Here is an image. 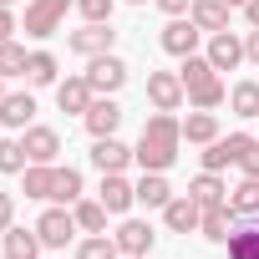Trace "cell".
I'll use <instances>...</instances> for the list:
<instances>
[{"instance_id": "cell-37", "label": "cell", "mask_w": 259, "mask_h": 259, "mask_svg": "<svg viewBox=\"0 0 259 259\" xmlns=\"http://www.w3.org/2000/svg\"><path fill=\"white\" fill-rule=\"evenodd\" d=\"M239 168H244V178H259V143H254V148L239 158Z\"/></svg>"}, {"instance_id": "cell-5", "label": "cell", "mask_w": 259, "mask_h": 259, "mask_svg": "<svg viewBox=\"0 0 259 259\" xmlns=\"http://www.w3.org/2000/svg\"><path fill=\"white\" fill-rule=\"evenodd\" d=\"M112 36H117V31H107V21H87L81 31H71V36H66V46H71L76 56H87V61H92V56H107V51H112Z\"/></svg>"}, {"instance_id": "cell-46", "label": "cell", "mask_w": 259, "mask_h": 259, "mask_svg": "<svg viewBox=\"0 0 259 259\" xmlns=\"http://www.w3.org/2000/svg\"><path fill=\"white\" fill-rule=\"evenodd\" d=\"M0 97H6V92H0Z\"/></svg>"}, {"instance_id": "cell-11", "label": "cell", "mask_w": 259, "mask_h": 259, "mask_svg": "<svg viewBox=\"0 0 259 259\" xmlns=\"http://www.w3.org/2000/svg\"><path fill=\"white\" fill-rule=\"evenodd\" d=\"M81 122H87V133H92V138H117V122H122V107H117L112 97H97V102L87 107V117H81Z\"/></svg>"}, {"instance_id": "cell-40", "label": "cell", "mask_w": 259, "mask_h": 259, "mask_svg": "<svg viewBox=\"0 0 259 259\" xmlns=\"http://www.w3.org/2000/svg\"><path fill=\"white\" fill-rule=\"evenodd\" d=\"M158 6H163L168 16H188V6H193V0H158Z\"/></svg>"}, {"instance_id": "cell-25", "label": "cell", "mask_w": 259, "mask_h": 259, "mask_svg": "<svg viewBox=\"0 0 259 259\" xmlns=\"http://www.w3.org/2000/svg\"><path fill=\"white\" fill-rule=\"evenodd\" d=\"M71 213H76V229H87V234H102L107 229V203L102 198H76Z\"/></svg>"}, {"instance_id": "cell-4", "label": "cell", "mask_w": 259, "mask_h": 259, "mask_svg": "<svg viewBox=\"0 0 259 259\" xmlns=\"http://www.w3.org/2000/svg\"><path fill=\"white\" fill-rule=\"evenodd\" d=\"M66 6H71V0H31V6H26V36L46 41V36L66 21Z\"/></svg>"}, {"instance_id": "cell-43", "label": "cell", "mask_w": 259, "mask_h": 259, "mask_svg": "<svg viewBox=\"0 0 259 259\" xmlns=\"http://www.w3.org/2000/svg\"><path fill=\"white\" fill-rule=\"evenodd\" d=\"M127 6H148V0H127Z\"/></svg>"}, {"instance_id": "cell-7", "label": "cell", "mask_w": 259, "mask_h": 259, "mask_svg": "<svg viewBox=\"0 0 259 259\" xmlns=\"http://www.w3.org/2000/svg\"><path fill=\"white\" fill-rule=\"evenodd\" d=\"M249 148H254V138H249V133H229V138H213V143H208V153H203V168H208V173H219V168L239 163Z\"/></svg>"}, {"instance_id": "cell-41", "label": "cell", "mask_w": 259, "mask_h": 259, "mask_svg": "<svg viewBox=\"0 0 259 259\" xmlns=\"http://www.w3.org/2000/svg\"><path fill=\"white\" fill-rule=\"evenodd\" d=\"M244 16H249V26L259 31V0H249V6H244Z\"/></svg>"}, {"instance_id": "cell-3", "label": "cell", "mask_w": 259, "mask_h": 259, "mask_svg": "<svg viewBox=\"0 0 259 259\" xmlns=\"http://www.w3.org/2000/svg\"><path fill=\"white\" fill-rule=\"evenodd\" d=\"M87 81H92V92L97 97H112V92H122V81H127V61L122 56H92L87 61Z\"/></svg>"}, {"instance_id": "cell-42", "label": "cell", "mask_w": 259, "mask_h": 259, "mask_svg": "<svg viewBox=\"0 0 259 259\" xmlns=\"http://www.w3.org/2000/svg\"><path fill=\"white\" fill-rule=\"evenodd\" d=\"M224 6H229V11H234V6H239V11H244V6H249V0H224Z\"/></svg>"}, {"instance_id": "cell-33", "label": "cell", "mask_w": 259, "mask_h": 259, "mask_svg": "<svg viewBox=\"0 0 259 259\" xmlns=\"http://www.w3.org/2000/svg\"><path fill=\"white\" fill-rule=\"evenodd\" d=\"M26 143L21 138H0V173H26Z\"/></svg>"}, {"instance_id": "cell-23", "label": "cell", "mask_w": 259, "mask_h": 259, "mask_svg": "<svg viewBox=\"0 0 259 259\" xmlns=\"http://www.w3.org/2000/svg\"><path fill=\"white\" fill-rule=\"evenodd\" d=\"M183 138L208 148V143L219 138V117H213V112H203V107H198V112H188V117H183Z\"/></svg>"}, {"instance_id": "cell-45", "label": "cell", "mask_w": 259, "mask_h": 259, "mask_svg": "<svg viewBox=\"0 0 259 259\" xmlns=\"http://www.w3.org/2000/svg\"><path fill=\"white\" fill-rule=\"evenodd\" d=\"M0 6H16V0H0Z\"/></svg>"}, {"instance_id": "cell-38", "label": "cell", "mask_w": 259, "mask_h": 259, "mask_svg": "<svg viewBox=\"0 0 259 259\" xmlns=\"http://www.w3.org/2000/svg\"><path fill=\"white\" fill-rule=\"evenodd\" d=\"M11 31H16V16H11V6H0V41H11Z\"/></svg>"}, {"instance_id": "cell-14", "label": "cell", "mask_w": 259, "mask_h": 259, "mask_svg": "<svg viewBox=\"0 0 259 259\" xmlns=\"http://www.w3.org/2000/svg\"><path fill=\"white\" fill-rule=\"evenodd\" d=\"M31 117H36V97L31 92H6L0 97V127H31Z\"/></svg>"}, {"instance_id": "cell-29", "label": "cell", "mask_w": 259, "mask_h": 259, "mask_svg": "<svg viewBox=\"0 0 259 259\" xmlns=\"http://www.w3.org/2000/svg\"><path fill=\"white\" fill-rule=\"evenodd\" d=\"M56 163H26V198H51Z\"/></svg>"}, {"instance_id": "cell-15", "label": "cell", "mask_w": 259, "mask_h": 259, "mask_svg": "<svg viewBox=\"0 0 259 259\" xmlns=\"http://www.w3.org/2000/svg\"><path fill=\"white\" fill-rule=\"evenodd\" d=\"M102 203H107V213H127L138 203V183H127L122 173H102Z\"/></svg>"}, {"instance_id": "cell-17", "label": "cell", "mask_w": 259, "mask_h": 259, "mask_svg": "<svg viewBox=\"0 0 259 259\" xmlns=\"http://www.w3.org/2000/svg\"><path fill=\"white\" fill-rule=\"evenodd\" d=\"M26 158L31 163H56V153H61V138H56V127H26Z\"/></svg>"}, {"instance_id": "cell-21", "label": "cell", "mask_w": 259, "mask_h": 259, "mask_svg": "<svg viewBox=\"0 0 259 259\" xmlns=\"http://www.w3.org/2000/svg\"><path fill=\"white\" fill-rule=\"evenodd\" d=\"M188 198H193L198 208H213V203H229V188L219 183V173H208V168H203V173L188 183Z\"/></svg>"}, {"instance_id": "cell-10", "label": "cell", "mask_w": 259, "mask_h": 259, "mask_svg": "<svg viewBox=\"0 0 259 259\" xmlns=\"http://www.w3.org/2000/svg\"><path fill=\"white\" fill-rule=\"evenodd\" d=\"M97 102V92H92V81L87 76H66V81H56V107L61 112H76V117H87V107Z\"/></svg>"}, {"instance_id": "cell-28", "label": "cell", "mask_w": 259, "mask_h": 259, "mask_svg": "<svg viewBox=\"0 0 259 259\" xmlns=\"http://www.w3.org/2000/svg\"><path fill=\"white\" fill-rule=\"evenodd\" d=\"M26 81H31V87H56V56H51V51H31Z\"/></svg>"}, {"instance_id": "cell-1", "label": "cell", "mask_w": 259, "mask_h": 259, "mask_svg": "<svg viewBox=\"0 0 259 259\" xmlns=\"http://www.w3.org/2000/svg\"><path fill=\"white\" fill-rule=\"evenodd\" d=\"M178 143H183V122L173 112H153L143 122V138H138L133 158L143 163V173H168L178 163Z\"/></svg>"}, {"instance_id": "cell-35", "label": "cell", "mask_w": 259, "mask_h": 259, "mask_svg": "<svg viewBox=\"0 0 259 259\" xmlns=\"http://www.w3.org/2000/svg\"><path fill=\"white\" fill-rule=\"evenodd\" d=\"M112 6H117V0H76V11L87 21H112Z\"/></svg>"}, {"instance_id": "cell-22", "label": "cell", "mask_w": 259, "mask_h": 259, "mask_svg": "<svg viewBox=\"0 0 259 259\" xmlns=\"http://www.w3.org/2000/svg\"><path fill=\"white\" fill-rule=\"evenodd\" d=\"M41 249L46 244L36 229H16V224L6 229V259H41Z\"/></svg>"}, {"instance_id": "cell-24", "label": "cell", "mask_w": 259, "mask_h": 259, "mask_svg": "<svg viewBox=\"0 0 259 259\" xmlns=\"http://www.w3.org/2000/svg\"><path fill=\"white\" fill-rule=\"evenodd\" d=\"M168 198H173L168 178H163V173H143V183H138V203H143V208H168Z\"/></svg>"}, {"instance_id": "cell-30", "label": "cell", "mask_w": 259, "mask_h": 259, "mask_svg": "<svg viewBox=\"0 0 259 259\" xmlns=\"http://www.w3.org/2000/svg\"><path fill=\"white\" fill-rule=\"evenodd\" d=\"M51 198H56V203H76V198H81V173H76V168H56Z\"/></svg>"}, {"instance_id": "cell-20", "label": "cell", "mask_w": 259, "mask_h": 259, "mask_svg": "<svg viewBox=\"0 0 259 259\" xmlns=\"http://www.w3.org/2000/svg\"><path fill=\"white\" fill-rule=\"evenodd\" d=\"M208 61H213V71H234V66L244 61V41H239L234 31H219V36L208 41Z\"/></svg>"}, {"instance_id": "cell-27", "label": "cell", "mask_w": 259, "mask_h": 259, "mask_svg": "<svg viewBox=\"0 0 259 259\" xmlns=\"http://www.w3.org/2000/svg\"><path fill=\"white\" fill-rule=\"evenodd\" d=\"M229 259H259V224H239L229 234Z\"/></svg>"}, {"instance_id": "cell-32", "label": "cell", "mask_w": 259, "mask_h": 259, "mask_svg": "<svg viewBox=\"0 0 259 259\" xmlns=\"http://www.w3.org/2000/svg\"><path fill=\"white\" fill-rule=\"evenodd\" d=\"M76 259H122V249H117V239L92 234V239H81V244H76Z\"/></svg>"}, {"instance_id": "cell-18", "label": "cell", "mask_w": 259, "mask_h": 259, "mask_svg": "<svg viewBox=\"0 0 259 259\" xmlns=\"http://www.w3.org/2000/svg\"><path fill=\"white\" fill-rule=\"evenodd\" d=\"M188 21H193L198 31L219 36V31H229V6H224V0H193V6H188Z\"/></svg>"}, {"instance_id": "cell-39", "label": "cell", "mask_w": 259, "mask_h": 259, "mask_svg": "<svg viewBox=\"0 0 259 259\" xmlns=\"http://www.w3.org/2000/svg\"><path fill=\"white\" fill-rule=\"evenodd\" d=\"M244 61L259 66V31H249V41H244Z\"/></svg>"}, {"instance_id": "cell-19", "label": "cell", "mask_w": 259, "mask_h": 259, "mask_svg": "<svg viewBox=\"0 0 259 259\" xmlns=\"http://www.w3.org/2000/svg\"><path fill=\"white\" fill-rule=\"evenodd\" d=\"M92 163H97L102 173H122L127 163H133V148L117 143V138H97V143H92Z\"/></svg>"}, {"instance_id": "cell-2", "label": "cell", "mask_w": 259, "mask_h": 259, "mask_svg": "<svg viewBox=\"0 0 259 259\" xmlns=\"http://www.w3.org/2000/svg\"><path fill=\"white\" fill-rule=\"evenodd\" d=\"M178 76H183V92H188V102H193V107L213 112V107L224 102V81H219V71H213V61H208V56H183Z\"/></svg>"}, {"instance_id": "cell-34", "label": "cell", "mask_w": 259, "mask_h": 259, "mask_svg": "<svg viewBox=\"0 0 259 259\" xmlns=\"http://www.w3.org/2000/svg\"><path fill=\"white\" fill-rule=\"evenodd\" d=\"M26 46H16V41H0V76H26Z\"/></svg>"}, {"instance_id": "cell-36", "label": "cell", "mask_w": 259, "mask_h": 259, "mask_svg": "<svg viewBox=\"0 0 259 259\" xmlns=\"http://www.w3.org/2000/svg\"><path fill=\"white\" fill-rule=\"evenodd\" d=\"M16 224V193H6V188H0V234H6Z\"/></svg>"}, {"instance_id": "cell-8", "label": "cell", "mask_w": 259, "mask_h": 259, "mask_svg": "<svg viewBox=\"0 0 259 259\" xmlns=\"http://www.w3.org/2000/svg\"><path fill=\"white\" fill-rule=\"evenodd\" d=\"M36 234H41L46 249H66L71 234H76V213H66V208H46V213L36 219Z\"/></svg>"}, {"instance_id": "cell-16", "label": "cell", "mask_w": 259, "mask_h": 259, "mask_svg": "<svg viewBox=\"0 0 259 259\" xmlns=\"http://www.w3.org/2000/svg\"><path fill=\"white\" fill-rule=\"evenodd\" d=\"M239 229V213L229 208V203H213V208H203V224H198V234L203 239H213V244H229V234Z\"/></svg>"}, {"instance_id": "cell-9", "label": "cell", "mask_w": 259, "mask_h": 259, "mask_svg": "<svg viewBox=\"0 0 259 259\" xmlns=\"http://www.w3.org/2000/svg\"><path fill=\"white\" fill-rule=\"evenodd\" d=\"M198 36H203V31H198L193 21L173 16V21L163 26V51H168V56H193V51H198Z\"/></svg>"}, {"instance_id": "cell-13", "label": "cell", "mask_w": 259, "mask_h": 259, "mask_svg": "<svg viewBox=\"0 0 259 259\" xmlns=\"http://www.w3.org/2000/svg\"><path fill=\"white\" fill-rule=\"evenodd\" d=\"M112 239H117L122 254H143V259H148V249H153V224H148V219H122V229H117Z\"/></svg>"}, {"instance_id": "cell-26", "label": "cell", "mask_w": 259, "mask_h": 259, "mask_svg": "<svg viewBox=\"0 0 259 259\" xmlns=\"http://www.w3.org/2000/svg\"><path fill=\"white\" fill-rule=\"evenodd\" d=\"M229 208H234L239 219H254V213H259V178H244L239 188H229Z\"/></svg>"}, {"instance_id": "cell-31", "label": "cell", "mask_w": 259, "mask_h": 259, "mask_svg": "<svg viewBox=\"0 0 259 259\" xmlns=\"http://www.w3.org/2000/svg\"><path fill=\"white\" fill-rule=\"evenodd\" d=\"M229 107H234L239 117H259V81H239V87L229 92Z\"/></svg>"}, {"instance_id": "cell-44", "label": "cell", "mask_w": 259, "mask_h": 259, "mask_svg": "<svg viewBox=\"0 0 259 259\" xmlns=\"http://www.w3.org/2000/svg\"><path fill=\"white\" fill-rule=\"evenodd\" d=\"M122 259H143V254H122Z\"/></svg>"}, {"instance_id": "cell-12", "label": "cell", "mask_w": 259, "mask_h": 259, "mask_svg": "<svg viewBox=\"0 0 259 259\" xmlns=\"http://www.w3.org/2000/svg\"><path fill=\"white\" fill-rule=\"evenodd\" d=\"M163 224L173 229V234H198V224H203V208L183 193V198H168V208H163Z\"/></svg>"}, {"instance_id": "cell-6", "label": "cell", "mask_w": 259, "mask_h": 259, "mask_svg": "<svg viewBox=\"0 0 259 259\" xmlns=\"http://www.w3.org/2000/svg\"><path fill=\"white\" fill-rule=\"evenodd\" d=\"M183 97H188V92H183V76H178V71H148V102H153L158 112H178Z\"/></svg>"}]
</instances>
